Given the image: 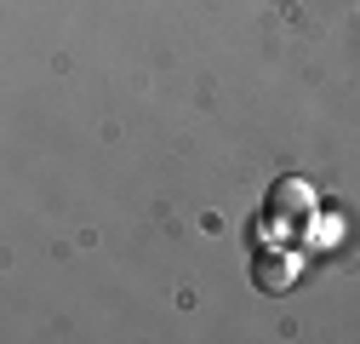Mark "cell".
<instances>
[{"label": "cell", "instance_id": "1", "mask_svg": "<svg viewBox=\"0 0 360 344\" xmlns=\"http://www.w3.org/2000/svg\"><path fill=\"white\" fill-rule=\"evenodd\" d=\"M292 270H297L292 258H257V281H263L269 293H286V287H292Z\"/></svg>", "mask_w": 360, "mask_h": 344}, {"label": "cell", "instance_id": "2", "mask_svg": "<svg viewBox=\"0 0 360 344\" xmlns=\"http://www.w3.org/2000/svg\"><path fill=\"white\" fill-rule=\"evenodd\" d=\"M309 207V184H297V178H286V184H275V212L286 219V212H303Z\"/></svg>", "mask_w": 360, "mask_h": 344}]
</instances>
